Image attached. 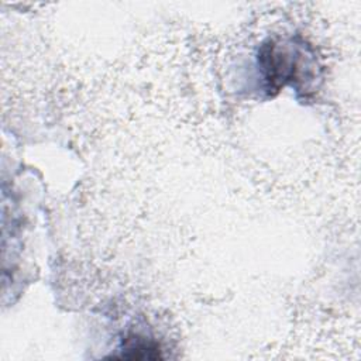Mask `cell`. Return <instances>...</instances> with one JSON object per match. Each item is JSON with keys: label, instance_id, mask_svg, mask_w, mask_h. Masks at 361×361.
Here are the masks:
<instances>
[{"label": "cell", "instance_id": "6da1fadb", "mask_svg": "<svg viewBox=\"0 0 361 361\" xmlns=\"http://www.w3.org/2000/svg\"><path fill=\"white\" fill-rule=\"evenodd\" d=\"M298 49H290V44H286L283 48L279 44L271 42L264 45L261 52L262 69L265 72V80L269 83L271 89H278L288 82L298 80L300 61Z\"/></svg>", "mask_w": 361, "mask_h": 361}, {"label": "cell", "instance_id": "7a4b0ae2", "mask_svg": "<svg viewBox=\"0 0 361 361\" xmlns=\"http://www.w3.org/2000/svg\"><path fill=\"white\" fill-rule=\"evenodd\" d=\"M118 351H121V354H116L113 355L114 358H127V360H157L161 358V350H159V344L155 343L154 340L144 337L141 334L137 333H131L128 334Z\"/></svg>", "mask_w": 361, "mask_h": 361}]
</instances>
